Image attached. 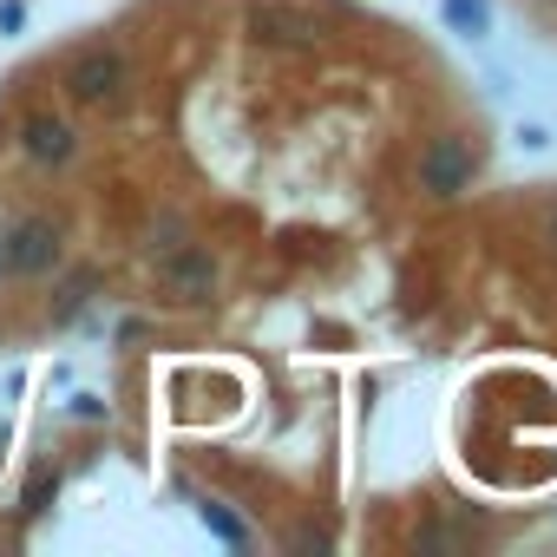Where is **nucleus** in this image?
I'll return each instance as SVG.
<instances>
[{
    "instance_id": "10",
    "label": "nucleus",
    "mask_w": 557,
    "mask_h": 557,
    "mask_svg": "<svg viewBox=\"0 0 557 557\" xmlns=\"http://www.w3.org/2000/svg\"><path fill=\"white\" fill-rule=\"evenodd\" d=\"M446 21L466 34V40H479L485 27H492V14H485V0H446Z\"/></svg>"
},
{
    "instance_id": "4",
    "label": "nucleus",
    "mask_w": 557,
    "mask_h": 557,
    "mask_svg": "<svg viewBox=\"0 0 557 557\" xmlns=\"http://www.w3.org/2000/svg\"><path fill=\"white\" fill-rule=\"evenodd\" d=\"M14 145H21L27 164H40V171H66V164L79 158V132H73L66 119H53V112H27Z\"/></svg>"
},
{
    "instance_id": "7",
    "label": "nucleus",
    "mask_w": 557,
    "mask_h": 557,
    "mask_svg": "<svg viewBox=\"0 0 557 557\" xmlns=\"http://www.w3.org/2000/svg\"><path fill=\"white\" fill-rule=\"evenodd\" d=\"M197 518H203V531H210V537H223L230 550H249V524H243L223 498H197Z\"/></svg>"
},
{
    "instance_id": "11",
    "label": "nucleus",
    "mask_w": 557,
    "mask_h": 557,
    "mask_svg": "<svg viewBox=\"0 0 557 557\" xmlns=\"http://www.w3.org/2000/svg\"><path fill=\"white\" fill-rule=\"evenodd\" d=\"M66 413H73V420H106V400H99V394H73Z\"/></svg>"
},
{
    "instance_id": "5",
    "label": "nucleus",
    "mask_w": 557,
    "mask_h": 557,
    "mask_svg": "<svg viewBox=\"0 0 557 557\" xmlns=\"http://www.w3.org/2000/svg\"><path fill=\"white\" fill-rule=\"evenodd\" d=\"M472 184V145L466 138H433L426 151H420V190L426 197H459Z\"/></svg>"
},
{
    "instance_id": "6",
    "label": "nucleus",
    "mask_w": 557,
    "mask_h": 557,
    "mask_svg": "<svg viewBox=\"0 0 557 557\" xmlns=\"http://www.w3.org/2000/svg\"><path fill=\"white\" fill-rule=\"evenodd\" d=\"M249 40L256 47H315V21L289 0H256L249 8Z\"/></svg>"
},
{
    "instance_id": "12",
    "label": "nucleus",
    "mask_w": 557,
    "mask_h": 557,
    "mask_svg": "<svg viewBox=\"0 0 557 557\" xmlns=\"http://www.w3.org/2000/svg\"><path fill=\"white\" fill-rule=\"evenodd\" d=\"M27 27V0H0V34H21Z\"/></svg>"
},
{
    "instance_id": "3",
    "label": "nucleus",
    "mask_w": 557,
    "mask_h": 557,
    "mask_svg": "<svg viewBox=\"0 0 557 557\" xmlns=\"http://www.w3.org/2000/svg\"><path fill=\"white\" fill-rule=\"evenodd\" d=\"M158 283L171 302H210L216 296V256L197 249V243H171L164 262H158Z\"/></svg>"
},
{
    "instance_id": "9",
    "label": "nucleus",
    "mask_w": 557,
    "mask_h": 557,
    "mask_svg": "<svg viewBox=\"0 0 557 557\" xmlns=\"http://www.w3.org/2000/svg\"><path fill=\"white\" fill-rule=\"evenodd\" d=\"M86 302H92V269H79V275H66V283H60V302H53V322L66 329V322H73V315H79Z\"/></svg>"
},
{
    "instance_id": "2",
    "label": "nucleus",
    "mask_w": 557,
    "mask_h": 557,
    "mask_svg": "<svg viewBox=\"0 0 557 557\" xmlns=\"http://www.w3.org/2000/svg\"><path fill=\"white\" fill-rule=\"evenodd\" d=\"M60 256H66V230L53 223V216H14L8 230H0V275H53L60 269Z\"/></svg>"
},
{
    "instance_id": "8",
    "label": "nucleus",
    "mask_w": 557,
    "mask_h": 557,
    "mask_svg": "<svg viewBox=\"0 0 557 557\" xmlns=\"http://www.w3.org/2000/svg\"><path fill=\"white\" fill-rule=\"evenodd\" d=\"M53 492H60V466H34V479L21 485V518H40L53 505Z\"/></svg>"
},
{
    "instance_id": "13",
    "label": "nucleus",
    "mask_w": 557,
    "mask_h": 557,
    "mask_svg": "<svg viewBox=\"0 0 557 557\" xmlns=\"http://www.w3.org/2000/svg\"><path fill=\"white\" fill-rule=\"evenodd\" d=\"M550 243H557V216H550Z\"/></svg>"
},
{
    "instance_id": "1",
    "label": "nucleus",
    "mask_w": 557,
    "mask_h": 557,
    "mask_svg": "<svg viewBox=\"0 0 557 557\" xmlns=\"http://www.w3.org/2000/svg\"><path fill=\"white\" fill-rule=\"evenodd\" d=\"M125 92H132V60H125L119 47L92 40V47H79V53L66 60V99H73V106L119 112V106H125Z\"/></svg>"
}]
</instances>
